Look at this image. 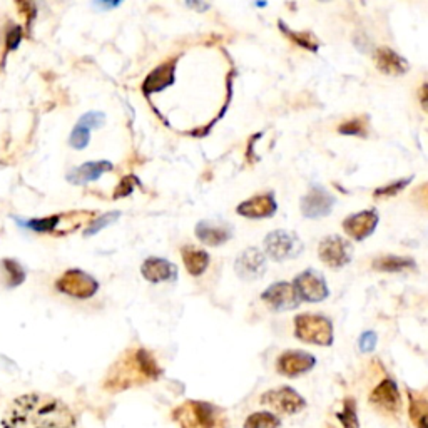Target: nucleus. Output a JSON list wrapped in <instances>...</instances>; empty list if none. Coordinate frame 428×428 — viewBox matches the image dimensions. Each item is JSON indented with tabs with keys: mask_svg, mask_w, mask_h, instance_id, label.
<instances>
[{
	"mask_svg": "<svg viewBox=\"0 0 428 428\" xmlns=\"http://www.w3.org/2000/svg\"><path fill=\"white\" fill-rule=\"evenodd\" d=\"M2 428H75V417L62 400L52 395L27 393L10 403Z\"/></svg>",
	"mask_w": 428,
	"mask_h": 428,
	"instance_id": "f257e3e1",
	"label": "nucleus"
},
{
	"mask_svg": "<svg viewBox=\"0 0 428 428\" xmlns=\"http://www.w3.org/2000/svg\"><path fill=\"white\" fill-rule=\"evenodd\" d=\"M181 428H226V418L221 408L208 402H186L174 414Z\"/></svg>",
	"mask_w": 428,
	"mask_h": 428,
	"instance_id": "f03ea898",
	"label": "nucleus"
},
{
	"mask_svg": "<svg viewBox=\"0 0 428 428\" xmlns=\"http://www.w3.org/2000/svg\"><path fill=\"white\" fill-rule=\"evenodd\" d=\"M295 336L304 343L330 347L333 343V324L324 316L304 313L295 318Z\"/></svg>",
	"mask_w": 428,
	"mask_h": 428,
	"instance_id": "7ed1b4c3",
	"label": "nucleus"
},
{
	"mask_svg": "<svg viewBox=\"0 0 428 428\" xmlns=\"http://www.w3.org/2000/svg\"><path fill=\"white\" fill-rule=\"evenodd\" d=\"M264 249L273 261H286L303 253V243L295 233L278 229L269 233L264 240Z\"/></svg>",
	"mask_w": 428,
	"mask_h": 428,
	"instance_id": "20e7f679",
	"label": "nucleus"
},
{
	"mask_svg": "<svg viewBox=\"0 0 428 428\" xmlns=\"http://www.w3.org/2000/svg\"><path fill=\"white\" fill-rule=\"evenodd\" d=\"M57 289L64 295L72 296V298L87 300L94 296L99 289V283L96 278L87 275L86 271L81 269H69L57 281Z\"/></svg>",
	"mask_w": 428,
	"mask_h": 428,
	"instance_id": "39448f33",
	"label": "nucleus"
},
{
	"mask_svg": "<svg viewBox=\"0 0 428 428\" xmlns=\"http://www.w3.org/2000/svg\"><path fill=\"white\" fill-rule=\"evenodd\" d=\"M263 405H269L276 411L284 415H295L307 407V402L298 391L293 390L291 387H281L276 390H269L260 398Z\"/></svg>",
	"mask_w": 428,
	"mask_h": 428,
	"instance_id": "423d86ee",
	"label": "nucleus"
},
{
	"mask_svg": "<svg viewBox=\"0 0 428 428\" xmlns=\"http://www.w3.org/2000/svg\"><path fill=\"white\" fill-rule=\"evenodd\" d=\"M320 257L324 264L333 269H340L347 266L353 256V249L348 241L340 236H328L320 243L318 248Z\"/></svg>",
	"mask_w": 428,
	"mask_h": 428,
	"instance_id": "0eeeda50",
	"label": "nucleus"
},
{
	"mask_svg": "<svg viewBox=\"0 0 428 428\" xmlns=\"http://www.w3.org/2000/svg\"><path fill=\"white\" fill-rule=\"evenodd\" d=\"M293 286L298 293L300 300L310 301V303H320L330 295V289L324 283V278L315 269H307V271L296 276Z\"/></svg>",
	"mask_w": 428,
	"mask_h": 428,
	"instance_id": "6e6552de",
	"label": "nucleus"
},
{
	"mask_svg": "<svg viewBox=\"0 0 428 428\" xmlns=\"http://www.w3.org/2000/svg\"><path fill=\"white\" fill-rule=\"evenodd\" d=\"M236 275L244 281H256L266 273V256L257 248H248L236 257Z\"/></svg>",
	"mask_w": 428,
	"mask_h": 428,
	"instance_id": "1a4fd4ad",
	"label": "nucleus"
},
{
	"mask_svg": "<svg viewBox=\"0 0 428 428\" xmlns=\"http://www.w3.org/2000/svg\"><path fill=\"white\" fill-rule=\"evenodd\" d=\"M335 196L327 191L321 186H315L310 189V193L301 200V213L311 220H318V217H324L331 213L333 206H335Z\"/></svg>",
	"mask_w": 428,
	"mask_h": 428,
	"instance_id": "9d476101",
	"label": "nucleus"
},
{
	"mask_svg": "<svg viewBox=\"0 0 428 428\" xmlns=\"http://www.w3.org/2000/svg\"><path fill=\"white\" fill-rule=\"evenodd\" d=\"M261 298L264 300V303H266L269 308H273V310H276V311H284V310L298 308V304L301 301L295 286L289 283H284V281L271 284V286H269L266 291L261 295Z\"/></svg>",
	"mask_w": 428,
	"mask_h": 428,
	"instance_id": "9b49d317",
	"label": "nucleus"
},
{
	"mask_svg": "<svg viewBox=\"0 0 428 428\" xmlns=\"http://www.w3.org/2000/svg\"><path fill=\"white\" fill-rule=\"evenodd\" d=\"M316 358L307 351L300 350H289L284 351L280 356L278 362H276V368L281 375L289 376V378H295L303 373H308L311 368H315Z\"/></svg>",
	"mask_w": 428,
	"mask_h": 428,
	"instance_id": "f8f14e48",
	"label": "nucleus"
},
{
	"mask_svg": "<svg viewBox=\"0 0 428 428\" xmlns=\"http://www.w3.org/2000/svg\"><path fill=\"white\" fill-rule=\"evenodd\" d=\"M376 224H378V213L375 209L351 214L343 221L344 233L355 241H363L364 237L370 236L375 231Z\"/></svg>",
	"mask_w": 428,
	"mask_h": 428,
	"instance_id": "ddd939ff",
	"label": "nucleus"
},
{
	"mask_svg": "<svg viewBox=\"0 0 428 428\" xmlns=\"http://www.w3.org/2000/svg\"><path fill=\"white\" fill-rule=\"evenodd\" d=\"M278 206H276L275 196L273 193L257 194V196L251 197V200L244 201L237 206V214L244 217H251V220H261V217H269L276 213Z\"/></svg>",
	"mask_w": 428,
	"mask_h": 428,
	"instance_id": "4468645a",
	"label": "nucleus"
},
{
	"mask_svg": "<svg viewBox=\"0 0 428 428\" xmlns=\"http://www.w3.org/2000/svg\"><path fill=\"white\" fill-rule=\"evenodd\" d=\"M370 402L373 403L375 407L382 408V410L390 411V414H395L402 408V396H400L398 387L393 380L387 378L380 383L378 387L371 391Z\"/></svg>",
	"mask_w": 428,
	"mask_h": 428,
	"instance_id": "2eb2a0df",
	"label": "nucleus"
},
{
	"mask_svg": "<svg viewBox=\"0 0 428 428\" xmlns=\"http://www.w3.org/2000/svg\"><path fill=\"white\" fill-rule=\"evenodd\" d=\"M142 276L150 283H161V281H173L176 280L177 269L173 263L162 257H148L142 263L141 268Z\"/></svg>",
	"mask_w": 428,
	"mask_h": 428,
	"instance_id": "dca6fc26",
	"label": "nucleus"
},
{
	"mask_svg": "<svg viewBox=\"0 0 428 428\" xmlns=\"http://www.w3.org/2000/svg\"><path fill=\"white\" fill-rule=\"evenodd\" d=\"M196 236L204 244L220 246V244H224L233 236V231L228 224H220L214 223V221H201L196 226Z\"/></svg>",
	"mask_w": 428,
	"mask_h": 428,
	"instance_id": "f3484780",
	"label": "nucleus"
},
{
	"mask_svg": "<svg viewBox=\"0 0 428 428\" xmlns=\"http://www.w3.org/2000/svg\"><path fill=\"white\" fill-rule=\"evenodd\" d=\"M110 169H113V164L109 161H89L79 168H74L67 179L72 184H87V182L99 179L102 174L110 171Z\"/></svg>",
	"mask_w": 428,
	"mask_h": 428,
	"instance_id": "a211bd4d",
	"label": "nucleus"
},
{
	"mask_svg": "<svg viewBox=\"0 0 428 428\" xmlns=\"http://www.w3.org/2000/svg\"><path fill=\"white\" fill-rule=\"evenodd\" d=\"M176 61H169L164 62V64L156 67V69L150 72L148 77H146L144 86H142V90L146 94H153V93H159V90L166 89L168 86H171L174 82V70H176Z\"/></svg>",
	"mask_w": 428,
	"mask_h": 428,
	"instance_id": "6ab92c4d",
	"label": "nucleus"
},
{
	"mask_svg": "<svg viewBox=\"0 0 428 428\" xmlns=\"http://www.w3.org/2000/svg\"><path fill=\"white\" fill-rule=\"evenodd\" d=\"M375 62L376 67L388 75H402L410 69L405 59L396 54L395 50L388 49V47H382V49L376 50Z\"/></svg>",
	"mask_w": 428,
	"mask_h": 428,
	"instance_id": "aec40b11",
	"label": "nucleus"
},
{
	"mask_svg": "<svg viewBox=\"0 0 428 428\" xmlns=\"http://www.w3.org/2000/svg\"><path fill=\"white\" fill-rule=\"evenodd\" d=\"M182 261H184V266L189 271V275L200 276L203 275L209 264V256L208 253L203 249H197L194 246H186L182 248Z\"/></svg>",
	"mask_w": 428,
	"mask_h": 428,
	"instance_id": "412c9836",
	"label": "nucleus"
},
{
	"mask_svg": "<svg viewBox=\"0 0 428 428\" xmlns=\"http://www.w3.org/2000/svg\"><path fill=\"white\" fill-rule=\"evenodd\" d=\"M373 268L376 271H387V273H400L405 269H414L415 261L411 257L387 255L382 257H376L373 261Z\"/></svg>",
	"mask_w": 428,
	"mask_h": 428,
	"instance_id": "4be33fe9",
	"label": "nucleus"
},
{
	"mask_svg": "<svg viewBox=\"0 0 428 428\" xmlns=\"http://www.w3.org/2000/svg\"><path fill=\"white\" fill-rule=\"evenodd\" d=\"M67 217V214H55V216L43 217V220H30L26 221L23 226L27 229H32L35 233H57L59 229H64V233L69 231L67 226L64 224V220Z\"/></svg>",
	"mask_w": 428,
	"mask_h": 428,
	"instance_id": "5701e85b",
	"label": "nucleus"
},
{
	"mask_svg": "<svg viewBox=\"0 0 428 428\" xmlns=\"http://www.w3.org/2000/svg\"><path fill=\"white\" fill-rule=\"evenodd\" d=\"M410 418L417 428H428V400L410 395Z\"/></svg>",
	"mask_w": 428,
	"mask_h": 428,
	"instance_id": "b1692460",
	"label": "nucleus"
},
{
	"mask_svg": "<svg viewBox=\"0 0 428 428\" xmlns=\"http://www.w3.org/2000/svg\"><path fill=\"white\" fill-rule=\"evenodd\" d=\"M280 29L283 30V34L286 35V37L291 39L295 43H298V46L304 47V49L311 50V52H316V50L320 49L318 39H316L311 32H296V30L288 29L283 21H280Z\"/></svg>",
	"mask_w": 428,
	"mask_h": 428,
	"instance_id": "393cba45",
	"label": "nucleus"
},
{
	"mask_svg": "<svg viewBox=\"0 0 428 428\" xmlns=\"http://www.w3.org/2000/svg\"><path fill=\"white\" fill-rule=\"evenodd\" d=\"M134 360H136L137 370H139L146 378L156 380L157 376L161 375V370H159V367H157L156 360H154L153 356H150V353H148L146 350H137Z\"/></svg>",
	"mask_w": 428,
	"mask_h": 428,
	"instance_id": "a878e982",
	"label": "nucleus"
},
{
	"mask_svg": "<svg viewBox=\"0 0 428 428\" xmlns=\"http://www.w3.org/2000/svg\"><path fill=\"white\" fill-rule=\"evenodd\" d=\"M281 420L271 411H256L244 420V428H280Z\"/></svg>",
	"mask_w": 428,
	"mask_h": 428,
	"instance_id": "bb28decb",
	"label": "nucleus"
},
{
	"mask_svg": "<svg viewBox=\"0 0 428 428\" xmlns=\"http://www.w3.org/2000/svg\"><path fill=\"white\" fill-rule=\"evenodd\" d=\"M343 428H360L358 415H356V403L355 400L347 398L343 402V411L336 414Z\"/></svg>",
	"mask_w": 428,
	"mask_h": 428,
	"instance_id": "cd10ccee",
	"label": "nucleus"
},
{
	"mask_svg": "<svg viewBox=\"0 0 428 428\" xmlns=\"http://www.w3.org/2000/svg\"><path fill=\"white\" fill-rule=\"evenodd\" d=\"M2 266L7 271V281H9V286H19L22 284V281L26 280V271L17 261L14 260H3L2 261Z\"/></svg>",
	"mask_w": 428,
	"mask_h": 428,
	"instance_id": "c85d7f7f",
	"label": "nucleus"
},
{
	"mask_svg": "<svg viewBox=\"0 0 428 428\" xmlns=\"http://www.w3.org/2000/svg\"><path fill=\"white\" fill-rule=\"evenodd\" d=\"M90 141V129L87 126L77 122V126L72 129V134L69 137V144L74 149H84Z\"/></svg>",
	"mask_w": 428,
	"mask_h": 428,
	"instance_id": "c756f323",
	"label": "nucleus"
},
{
	"mask_svg": "<svg viewBox=\"0 0 428 428\" xmlns=\"http://www.w3.org/2000/svg\"><path fill=\"white\" fill-rule=\"evenodd\" d=\"M410 181H411V177H408V179H400V181L393 182V184L385 186V188L376 189V191H375V196H376V197H380V196H382V197L395 196L396 193H400L403 188H405V186L410 184Z\"/></svg>",
	"mask_w": 428,
	"mask_h": 428,
	"instance_id": "7c9ffc66",
	"label": "nucleus"
},
{
	"mask_svg": "<svg viewBox=\"0 0 428 428\" xmlns=\"http://www.w3.org/2000/svg\"><path fill=\"white\" fill-rule=\"evenodd\" d=\"M119 217V213H109V214H102L101 217H99L97 221H94L93 224H90V228L86 231V236H90L94 235V233L101 231L102 228H106V226H109L110 223H114Z\"/></svg>",
	"mask_w": 428,
	"mask_h": 428,
	"instance_id": "2f4dec72",
	"label": "nucleus"
},
{
	"mask_svg": "<svg viewBox=\"0 0 428 428\" xmlns=\"http://www.w3.org/2000/svg\"><path fill=\"white\" fill-rule=\"evenodd\" d=\"M338 130L347 136H364V122L360 119H353V121H348L347 124L340 126Z\"/></svg>",
	"mask_w": 428,
	"mask_h": 428,
	"instance_id": "473e14b6",
	"label": "nucleus"
},
{
	"mask_svg": "<svg viewBox=\"0 0 428 428\" xmlns=\"http://www.w3.org/2000/svg\"><path fill=\"white\" fill-rule=\"evenodd\" d=\"M79 122H81V124H84V126H87V128L89 129H97V128H102V126H104V122H106V116L102 113H87V114H84V116H82L81 119H79Z\"/></svg>",
	"mask_w": 428,
	"mask_h": 428,
	"instance_id": "72a5a7b5",
	"label": "nucleus"
},
{
	"mask_svg": "<svg viewBox=\"0 0 428 428\" xmlns=\"http://www.w3.org/2000/svg\"><path fill=\"white\" fill-rule=\"evenodd\" d=\"M376 342H378V338H376V333L375 331H364L363 335L360 336V340H358L360 351H363V353H368V351H373L375 347H376Z\"/></svg>",
	"mask_w": 428,
	"mask_h": 428,
	"instance_id": "f704fd0d",
	"label": "nucleus"
},
{
	"mask_svg": "<svg viewBox=\"0 0 428 428\" xmlns=\"http://www.w3.org/2000/svg\"><path fill=\"white\" fill-rule=\"evenodd\" d=\"M21 39H22V30H21V27H17V26L10 27V29L7 30V35H6L7 50L17 49V46H19V42H21Z\"/></svg>",
	"mask_w": 428,
	"mask_h": 428,
	"instance_id": "c9c22d12",
	"label": "nucleus"
},
{
	"mask_svg": "<svg viewBox=\"0 0 428 428\" xmlns=\"http://www.w3.org/2000/svg\"><path fill=\"white\" fill-rule=\"evenodd\" d=\"M133 182H134L133 177H126V179L119 184V189L116 191V197L128 196V194L133 191Z\"/></svg>",
	"mask_w": 428,
	"mask_h": 428,
	"instance_id": "e433bc0d",
	"label": "nucleus"
},
{
	"mask_svg": "<svg viewBox=\"0 0 428 428\" xmlns=\"http://www.w3.org/2000/svg\"><path fill=\"white\" fill-rule=\"evenodd\" d=\"M420 104L428 113V84H423L420 89Z\"/></svg>",
	"mask_w": 428,
	"mask_h": 428,
	"instance_id": "4c0bfd02",
	"label": "nucleus"
}]
</instances>
